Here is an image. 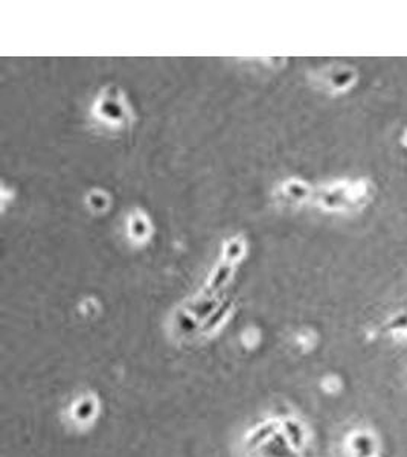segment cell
<instances>
[{
	"mask_svg": "<svg viewBox=\"0 0 407 457\" xmlns=\"http://www.w3.org/2000/svg\"><path fill=\"white\" fill-rule=\"evenodd\" d=\"M86 204L93 214H104L110 207L112 199L110 195L104 192L102 189H92L86 195Z\"/></svg>",
	"mask_w": 407,
	"mask_h": 457,
	"instance_id": "cell-3",
	"label": "cell"
},
{
	"mask_svg": "<svg viewBox=\"0 0 407 457\" xmlns=\"http://www.w3.org/2000/svg\"><path fill=\"white\" fill-rule=\"evenodd\" d=\"M90 114L99 127L109 131L130 130L136 121V113L127 93L116 84H106L98 92Z\"/></svg>",
	"mask_w": 407,
	"mask_h": 457,
	"instance_id": "cell-1",
	"label": "cell"
},
{
	"mask_svg": "<svg viewBox=\"0 0 407 457\" xmlns=\"http://www.w3.org/2000/svg\"><path fill=\"white\" fill-rule=\"evenodd\" d=\"M154 233V226L148 214L136 207L127 218V236L136 246L147 244Z\"/></svg>",
	"mask_w": 407,
	"mask_h": 457,
	"instance_id": "cell-2",
	"label": "cell"
},
{
	"mask_svg": "<svg viewBox=\"0 0 407 457\" xmlns=\"http://www.w3.org/2000/svg\"><path fill=\"white\" fill-rule=\"evenodd\" d=\"M349 81V77L340 74V70H331V72H322L319 77V82L325 84L328 90H340L343 86Z\"/></svg>",
	"mask_w": 407,
	"mask_h": 457,
	"instance_id": "cell-4",
	"label": "cell"
}]
</instances>
